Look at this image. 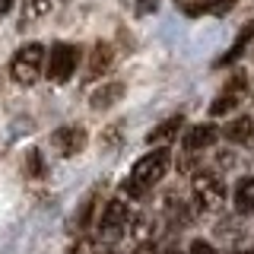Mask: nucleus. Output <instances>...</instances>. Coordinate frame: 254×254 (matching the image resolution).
<instances>
[{
	"label": "nucleus",
	"instance_id": "8",
	"mask_svg": "<svg viewBox=\"0 0 254 254\" xmlns=\"http://www.w3.org/2000/svg\"><path fill=\"white\" fill-rule=\"evenodd\" d=\"M251 42H254V19H248V22L242 26V32L235 35L232 48H229V51H226V54H222V58L216 61V67H229V64H235V61L245 54V48H248Z\"/></svg>",
	"mask_w": 254,
	"mask_h": 254
},
{
	"label": "nucleus",
	"instance_id": "19",
	"mask_svg": "<svg viewBox=\"0 0 254 254\" xmlns=\"http://www.w3.org/2000/svg\"><path fill=\"white\" fill-rule=\"evenodd\" d=\"M99 251H102V248L92 242V238H76V242L67 248V254H99Z\"/></svg>",
	"mask_w": 254,
	"mask_h": 254
},
{
	"label": "nucleus",
	"instance_id": "12",
	"mask_svg": "<svg viewBox=\"0 0 254 254\" xmlns=\"http://www.w3.org/2000/svg\"><path fill=\"white\" fill-rule=\"evenodd\" d=\"M222 92H229V95L238 102V105H242V102L254 99V79H251L248 73H235V76L226 83V89H222Z\"/></svg>",
	"mask_w": 254,
	"mask_h": 254
},
{
	"label": "nucleus",
	"instance_id": "21",
	"mask_svg": "<svg viewBox=\"0 0 254 254\" xmlns=\"http://www.w3.org/2000/svg\"><path fill=\"white\" fill-rule=\"evenodd\" d=\"M188 254H216V248H213L210 242H203V238H194L190 248H188Z\"/></svg>",
	"mask_w": 254,
	"mask_h": 254
},
{
	"label": "nucleus",
	"instance_id": "26",
	"mask_svg": "<svg viewBox=\"0 0 254 254\" xmlns=\"http://www.w3.org/2000/svg\"><path fill=\"white\" fill-rule=\"evenodd\" d=\"M162 254H185V251H178V248H165Z\"/></svg>",
	"mask_w": 254,
	"mask_h": 254
},
{
	"label": "nucleus",
	"instance_id": "24",
	"mask_svg": "<svg viewBox=\"0 0 254 254\" xmlns=\"http://www.w3.org/2000/svg\"><path fill=\"white\" fill-rule=\"evenodd\" d=\"M133 254H156V248H153V242H146V245H140Z\"/></svg>",
	"mask_w": 254,
	"mask_h": 254
},
{
	"label": "nucleus",
	"instance_id": "14",
	"mask_svg": "<svg viewBox=\"0 0 254 254\" xmlns=\"http://www.w3.org/2000/svg\"><path fill=\"white\" fill-rule=\"evenodd\" d=\"M95 206H99V188H95L92 194L83 200V206H79V213H76V219H73L76 229H89L92 222H99V219H95Z\"/></svg>",
	"mask_w": 254,
	"mask_h": 254
},
{
	"label": "nucleus",
	"instance_id": "5",
	"mask_svg": "<svg viewBox=\"0 0 254 254\" xmlns=\"http://www.w3.org/2000/svg\"><path fill=\"white\" fill-rule=\"evenodd\" d=\"M194 200L203 213H219L226 206V185L216 175H197L194 178Z\"/></svg>",
	"mask_w": 254,
	"mask_h": 254
},
{
	"label": "nucleus",
	"instance_id": "16",
	"mask_svg": "<svg viewBox=\"0 0 254 254\" xmlns=\"http://www.w3.org/2000/svg\"><path fill=\"white\" fill-rule=\"evenodd\" d=\"M45 175H48V162H45V156L38 153V149H29V153H26V178L42 181Z\"/></svg>",
	"mask_w": 254,
	"mask_h": 254
},
{
	"label": "nucleus",
	"instance_id": "28",
	"mask_svg": "<svg viewBox=\"0 0 254 254\" xmlns=\"http://www.w3.org/2000/svg\"><path fill=\"white\" fill-rule=\"evenodd\" d=\"M245 254H254V248H248V251H245Z\"/></svg>",
	"mask_w": 254,
	"mask_h": 254
},
{
	"label": "nucleus",
	"instance_id": "3",
	"mask_svg": "<svg viewBox=\"0 0 254 254\" xmlns=\"http://www.w3.org/2000/svg\"><path fill=\"white\" fill-rule=\"evenodd\" d=\"M42 61H45V48L38 45V42L22 45L19 51H16L13 64H10L13 79H16V83H22V86H32L38 76H42Z\"/></svg>",
	"mask_w": 254,
	"mask_h": 254
},
{
	"label": "nucleus",
	"instance_id": "20",
	"mask_svg": "<svg viewBox=\"0 0 254 254\" xmlns=\"http://www.w3.org/2000/svg\"><path fill=\"white\" fill-rule=\"evenodd\" d=\"M235 105H238V102H235L229 92H219V95H216V102L210 105V111H213V115H226V111H232Z\"/></svg>",
	"mask_w": 254,
	"mask_h": 254
},
{
	"label": "nucleus",
	"instance_id": "18",
	"mask_svg": "<svg viewBox=\"0 0 254 254\" xmlns=\"http://www.w3.org/2000/svg\"><path fill=\"white\" fill-rule=\"evenodd\" d=\"M238 0H200V13H210V16H226L235 10Z\"/></svg>",
	"mask_w": 254,
	"mask_h": 254
},
{
	"label": "nucleus",
	"instance_id": "2",
	"mask_svg": "<svg viewBox=\"0 0 254 254\" xmlns=\"http://www.w3.org/2000/svg\"><path fill=\"white\" fill-rule=\"evenodd\" d=\"M130 226H133V216H130V210H127L124 200H108L105 210H102V216H99V222H95L99 238L108 242V245H115L124 232H130Z\"/></svg>",
	"mask_w": 254,
	"mask_h": 254
},
{
	"label": "nucleus",
	"instance_id": "4",
	"mask_svg": "<svg viewBox=\"0 0 254 254\" xmlns=\"http://www.w3.org/2000/svg\"><path fill=\"white\" fill-rule=\"evenodd\" d=\"M76 61H79L76 45H67V42L51 45V54H48V79L51 83H67L76 70Z\"/></svg>",
	"mask_w": 254,
	"mask_h": 254
},
{
	"label": "nucleus",
	"instance_id": "6",
	"mask_svg": "<svg viewBox=\"0 0 254 254\" xmlns=\"http://www.w3.org/2000/svg\"><path fill=\"white\" fill-rule=\"evenodd\" d=\"M86 143H89V133H86V127L79 124H64L58 130L51 133V146L58 149V156L70 159V156H79L86 149Z\"/></svg>",
	"mask_w": 254,
	"mask_h": 254
},
{
	"label": "nucleus",
	"instance_id": "25",
	"mask_svg": "<svg viewBox=\"0 0 254 254\" xmlns=\"http://www.w3.org/2000/svg\"><path fill=\"white\" fill-rule=\"evenodd\" d=\"M13 10V0H0V16H6Z\"/></svg>",
	"mask_w": 254,
	"mask_h": 254
},
{
	"label": "nucleus",
	"instance_id": "22",
	"mask_svg": "<svg viewBox=\"0 0 254 254\" xmlns=\"http://www.w3.org/2000/svg\"><path fill=\"white\" fill-rule=\"evenodd\" d=\"M133 6H137V13H140V16H149V13H156V10H159V0H137Z\"/></svg>",
	"mask_w": 254,
	"mask_h": 254
},
{
	"label": "nucleus",
	"instance_id": "15",
	"mask_svg": "<svg viewBox=\"0 0 254 254\" xmlns=\"http://www.w3.org/2000/svg\"><path fill=\"white\" fill-rule=\"evenodd\" d=\"M235 206H238V213H251L254 210V178L238 181V188H235Z\"/></svg>",
	"mask_w": 254,
	"mask_h": 254
},
{
	"label": "nucleus",
	"instance_id": "13",
	"mask_svg": "<svg viewBox=\"0 0 254 254\" xmlns=\"http://www.w3.org/2000/svg\"><path fill=\"white\" fill-rule=\"evenodd\" d=\"M226 140L229 143H251L254 140V121L251 118H235V121H229Z\"/></svg>",
	"mask_w": 254,
	"mask_h": 254
},
{
	"label": "nucleus",
	"instance_id": "27",
	"mask_svg": "<svg viewBox=\"0 0 254 254\" xmlns=\"http://www.w3.org/2000/svg\"><path fill=\"white\" fill-rule=\"evenodd\" d=\"M99 254H118V251H115V248H102Z\"/></svg>",
	"mask_w": 254,
	"mask_h": 254
},
{
	"label": "nucleus",
	"instance_id": "17",
	"mask_svg": "<svg viewBox=\"0 0 254 254\" xmlns=\"http://www.w3.org/2000/svg\"><path fill=\"white\" fill-rule=\"evenodd\" d=\"M48 10H51V0H26V6H22V26L32 19H42Z\"/></svg>",
	"mask_w": 254,
	"mask_h": 254
},
{
	"label": "nucleus",
	"instance_id": "23",
	"mask_svg": "<svg viewBox=\"0 0 254 254\" xmlns=\"http://www.w3.org/2000/svg\"><path fill=\"white\" fill-rule=\"evenodd\" d=\"M118 133H121V124H111V127H108V133L102 137V143H105V146H108V143H115V140H118Z\"/></svg>",
	"mask_w": 254,
	"mask_h": 254
},
{
	"label": "nucleus",
	"instance_id": "11",
	"mask_svg": "<svg viewBox=\"0 0 254 254\" xmlns=\"http://www.w3.org/2000/svg\"><path fill=\"white\" fill-rule=\"evenodd\" d=\"M185 124V118L181 115H172V118H165L162 124L159 127H153V130H149V137H146V143L149 146H159V143H169L172 137H178V127Z\"/></svg>",
	"mask_w": 254,
	"mask_h": 254
},
{
	"label": "nucleus",
	"instance_id": "10",
	"mask_svg": "<svg viewBox=\"0 0 254 254\" xmlns=\"http://www.w3.org/2000/svg\"><path fill=\"white\" fill-rule=\"evenodd\" d=\"M121 95H124V83H105L89 95V105L95 111H102V108H111L115 102H121Z\"/></svg>",
	"mask_w": 254,
	"mask_h": 254
},
{
	"label": "nucleus",
	"instance_id": "1",
	"mask_svg": "<svg viewBox=\"0 0 254 254\" xmlns=\"http://www.w3.org/2000/svg\"><path fill=\"white\" fill-rule=\"evenodd\" d=\"M169 165H172L169 149H153V153H146L143 159H137V165L130 169V178L121 185L124 194L127 197H143L153 185H159V181L165 178Z\"/></svg>",
	"mask_w": 254,
	"mask_h": 254
},
{
	"label": "nucleus",
	"instance_id": "7",
	"mask_svg": "<svg viewBox=\"0 0 254 254\" xmlns=\"http://www.w3.org/2000/svg\"><path fill=\"white\" fill-rule=\"evenodd\" d=\"M216 140H219L216 124H194L185 133V153H200V149H210Z\"/></svg>",
	"mask_w": 254,
	"mask_h": 254
},
{
	"label": "nucleus",
	"instance_id": "9",
	"mask_svg": "<svg viewBox=\"0 0 254 254\" xmlns=\"http://www.w3.org/2000/svg\"><path fill=\"white\" fill-rule=\"evenodd\" d=\"M111 64H115V48L108 42H99L89 54V79H99L102 73H108Z\"/></svg>",
	"mask_w": 254,
	"mask_h": 254
}]
</instances>
